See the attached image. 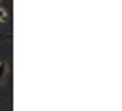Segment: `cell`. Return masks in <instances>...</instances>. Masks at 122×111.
<instances>
[{
  "label": "cell",
  "instance_id": "1",
  "mask_svg": "<svg viewBox=\"0 0 122 111\" xmlns=\"http://www.w3.org/2000/svg\"><path fill=\"white\" fill-rule=\"evenodd\" d=\"M5 69H7V64L0 62V80H2V76H5Z\"/></svg>",
  "mask_w": 122,
  "mask_h": 111
},
{
  "label": "cell",
  "instance_id": "2",
  "mask_svg": "<svg viewBox=\"0 0 122 111\" xmlns=\"http://www.w3.org/2000/svg\"><path fill=\"white\" fill-rule=\"evenodd\" d=\"M0 20H7V11L5 9H0Z\"/></svg>",
  "mask_w": 122,
  "mask_h": 111
}]
</instances>
